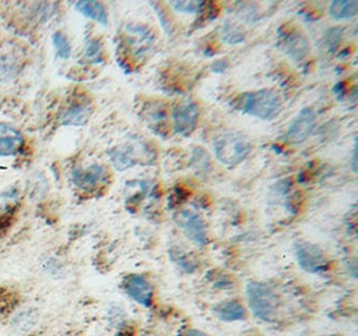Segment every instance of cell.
Listing matches in <instances>:
<instances>
[{"label":"cell","mask_w":358,"mask_h":336,"mask_svg":"<svg viewBox=\"0 0 358 336\" xmlns=\"http://www.w3.org/2000/svg\"><path fill=\"white\" fill-rule=\"evenodd\" d=\"M236 109L263 121H271L282 110V99L277 92L263 89L239 96L236 101Z\"/></svg>","instance_id":"1"},{"label":"cell","mask_w":358,"mask_h":336,"mask_svg":"<svg viewBox=\"0 0 358 336\" xmlns=\"http://www.w3.org/2000/svg\"><path fill=\"white\" fill-rule=\"evenodd\" d=\"M213 152L219 162L227 166L242 163L252 150L251 141L241 131H226L213 140Z\"/></svg>","instance_id":"2"},{"label":"cell","mask_w":358,"mask_h":336,"mask_svg":"<svg viewBox=\"0 0 358 336\" xmlns=\"http://www.w3.org/2000/svg\"><path fill=\"white\" fill-rule=\"evenodd\" d=\"M248 305L255 318L266 323H273L277 319L279 300L275 292L266 283L250 282L245 287Z\"/></svg>","instance_id":"3"},{"label":"cell","mask_w":358,"mask_h":336,"mask_svg":"<svg viewBox=\"0 0 358 336\" xmlns=\"http://www.w3.org/2000/svg\"><path fill=\"white\" fill-rule=\"evenodd\" d=\"M108 156L118 172H125L140 162L152 163L155 160V154L143 141H129L114 146L108 152Z\"/></svg>","instance_id":"4"},{"label":"cell","mask_w":358,"mask_h":336,"mask_svg":"<svg viewBox=\"0 0 358 336\" xmlns=\"http://www.w3.org/2000/svg\"><path fill=\"white\" fill-rule=\"evenodd\" d=\"M175 223L182 231L185 238H188V240L192 241L199 247H204L207 244V226L203 219L194 210H180L175 216Z\"/></svg>","instance_id":"5"},{"label":"cell","mask_w":358,"mask_h":336,"mask_svg":"<svg viewBox=\"0 0 358 336\" xmlns=\"http://www.w3.org/2000/svg\"><path fill=\"white\" fill-rule=\"evenodd\" d=\"M295 257L299 267L308 273H324L329 270V260L324 252L314 244H295Z\"/></svg>","instance_id":"6"},{"label":"cell","mask_w":358,"mask_h":336,"mask_svg":"<svg viewBox=\"0 0 358 336\" xmlns=\"http://www.w3.org/2000/svg\"><path fill=\"white\" fill-rule=\"evenodd\" d=\"M122 288L133 302L143 307H150L153 302V287L143 275L133 273L124 279Z\"/></svg>","instance_id":"7"},{"label":"cell","mask_w":358,"mask_h":336,"mask_svg":"<svg viewBox=\"0 0 358 336\" xmlns=\"http://www.w3.org/2000/svg\"><path fill=\"white\" fill-rule=\"evenodd\" d=\"M24 52L14 43L0 46V80H13L22 68Z\"/></svg>","instance_id":"8"},{"label":"cell","mask_w":358,"mask_h":336,"mask_svg":"<svg viewBox=\"0 0 358 336\" xmlns=\"http://www.w3.org/2000/svg\"><path fill=\"white\" fill-rule=\"evenodd\" d=\"M315 126V112L311 108H303L296 114L293 122L287 129V140L292 144L299 145L309 138Z\"/></svg>","instance_id":"9"},{"label":"cell","mask_w":358,"mask_h":336,"mask_svg":"<svg viewBox=\"0 0 358 336\" xmlns=\"http://www.w3.org/2000/svg\"><path fill=\"white\" fill-rule=\"evenodd\" d=\"M108 178V172L102 165H90L87 168H77L71 173L73 184L82 191L96 189Z\"/></svg>","instance_id":"10"},{"label":"cell","mask_w":358,"mask_h":336,"mask_svg":"<svg viewBox=\"0 0 358 336\" xmlns=\"http://www.w3.org/2000/svg\"><path fill=\"white\" fill-rule=\"evenodd\" d=\"M173 129L180 136H189L197 125L199 106L195 102H187L176 106L172 112Z\"/></svg>","instance_id":"11"},{"label":"cell","mask_w":358,"mask_h":336,"mask_svg":"<svg viewBox=\"0 0 358 336\" xmlns=\"http://www.w3.org/2000/svg\"><path fill=\"white\" fill-rule=\"evenodd\" d=\"M278 46L294 62L303 61L305 57L309 54V41L301 32H292L282 36Z\"/></svg>","instance_id":"12"},{"label":"cell","mask_w":358,"mask_h":336,"mask_svg":"<svg viewBox=\"0 0 358 336\" xmlns=\"http://www.w3.org/2000/svg\"><path fill=\"white\" fill-rule=\"evenodd\" d=\"M92 115V106L89 102L73 103L61 115V124L65 126H81L87 122Z\"/></svg>","instance_id":"13"},{"label":"cell","mask_w":358,"mask_h":336,"mask_svg":"<svg viewBox=\"0 0 358 336\" xmlns=\"http://www.w3.org/2000/svg\"><path fill=\"white\" fill-rule=\"evenodd\" d=\"M212 312L219 321H226V323L245 319V307L238 300H224L222 303H217L213 307Z\"/></svg>","instance_id":"14"},{"label":"cell","mask_w":358,"mask_h":336,"mask_svg":"<svg viewBox=\"0 0 358 336\" xmlns=\"http://www.w3.org/2000/svg\"><path fill=\"white\" fill-rule=\"evenodd\" d=\"M23 138L20 133L11 128L10 125L0 124V156H11L15 154L20 149Z\"/></svg>","instance_id":"15"},{"label":"cell","mask_w":358,"mask_h":336,"mask_svg":"<svg viewBox=\"0 0 358 336\" xmlns=\"http://www.w3.org/2000/svg\"><path fill=\"white\" fill-rule=\"evenodd\" d=\"M76 8H77V11L81 13L82 15L96 20L102 26H108V23H109L108 11L101 1H86V0L77 1Z\"/></svg>","instance_id":"16"},{"label":"cell","mask_w":358,"mask_h":336,"mask_svg":"<svg viewBox=\"0 0 358 336\" xmlns=\"http://www.w3.org/2000/svg\"><path fill=\"white\" fill-rule=\"evenodd\" d=\"M357 14L358 3L355 0H334L329 7V15L337 20L353 19Z\"/></svg>","instance_id":"17"},{"label":"cell","mask_w":358,"mask_h":336,"mask_svg":"<svg viewBox=\"0 0 358 336\" xmlns=\"http://www.w3.org/2000/svg\"><path fill=\"white\" fill-rule=\"evenodd\" d=\"M245 34L238 24H234L232 22H226L222 29V41L227 45H239L245 41Z\"/></svg>","instance_id":"18"},{"label":"cell","mask_w":358,"mask_h":336,"mask_svg":"<svg viewBox=\"0 0 358 336\" xmlns=\"http://www.w3.org/2000/svg\"><path fill=\"white\" fill-rule=\"evenodd\" d=\"M169 255H171V258L173 260V263L178 264L180 270H182L184 272H195V270L197 268V263H196V260L191 258L189 255H187L184 252H180L178 249L171 251Z\"/></svg>","instance_id":"19"},{"label":"cell","mask_w":358,"mask_h":336,"mask_svg":"<svg viewBox=\"0 0 358 336\" xmlns=\"http://www.w3.org/2000/svg\"><path fill=\"white\" fill-rule=\"evenodd\" d=\"M169 6L180 14H197L204 7V1L178 0V1H169Z\"/></svg>","instance_id":"20"},{"label":"cell","mask_w":358,"mask_h":336,"mask_svg":"<svg viewBox=\"0 0 358 336\" xmlns=\"http://www.w3.org/2000/svg\"><path fill=\"white\" fill-rule=\"evenodd\" d=\"M52 45L55 48L57 57L61 59H69L71 55V48L65 35L62 32H55L52 35Z\"/></svg>","instance_id":"21"},{"label":"cell","mask_w":358,"mask_h":336,"mask_svg":"<svg viewBox=\"0 0 358 336\" xmlns=\"http://www.w3.org/2000/svg\"><path fill=\"white\" fill-rule=\"evenodd\" d=\"M101 51H102V43L98 39H90L86 43L83 58L89 64H98L101 62Z\"/></svg>","instance_id":"22"},{"label":"cell","mask_w":358,"mask_h":336,"mask_svg":"<svg viewBox=\"0 0 358 336\" xmlns=\"http://www.w3.org/2000/svg\"><path fill=\"white\" fill-rule=\"evenodd\" d=\"M342 32H343V29L341 27H333L325 32L326 48H329L330 51H333L334 48H337V45L341 39Z\"/></svg>","instance_id":"23"},{"label":"cell","mask_w":358,"mask_h":336,"mask_svg":"<svg viewBox=\"0 0 358 336\" xmlns=\"http://www.w3.org/2000/svg\"><path fill=\"white\" fill-rule=\"evenodd\" d=\"M194 165H199V168L201 166H207L210 165V157L207 156V153L201 149V147H196L194 150V160H192Z\"/></svg>","instance_id":"24"},{"label":"cell","mask_w":358,"mask_h":336,"mask_svg":"<svg viewBox=\"0 0 358 336\" xmlns=\"http://www.w3.org/2000/svg\"><path fill=\"white\" fill-rule=\"evenodd\" d=\"M227 59L226 58H220V59H217V61H215L213 64H211V71L212 73H223V71H226L228 68Z\"/></svg>","instance_id":"25"},{"label":"cell","mask_w":358,"mask_h":336,"mask_svg":"<svg viewBox=\"0 0 358 336\" xmlns=\"http://www.w3.org/2000/svg\"><path fill=\"white\" fill-rule=\"evenodd\" d=\"M180 336H207L204 333H201V331H199V330H194V328H191V330H185L182 334Z\"/></svg>","instance_id":"26"},{"label":"cell","mask_w":358,"mask_h":336,"mask_svg":"<svg viewBox=\"0 0 358 336\" xmlns=\"http://www.w3.org/2000/svg\"><path fill=\"white\" fill-rule=\"evenodd\" d=\"M334 93H336V96H338V98H342V96H345V90H343V83L342 82L336 85Z\"/></svg>","instance_id":"27"},{"label":"cell","mask_w":358,"mask_h":336,"mask_svg":"<svg viewBox=\"0 0 358 336\" xmlns=\"http://www.w3.org/2000/svg\"><path fill=\"white\" fill-rule=\"evenodd\" d=\"M356 157H357V149L355 147V150H353V163H352V166H353V172L356 173L357 172V169H356Z\"/></svg>","instance_id":"28"}]
</instances>
